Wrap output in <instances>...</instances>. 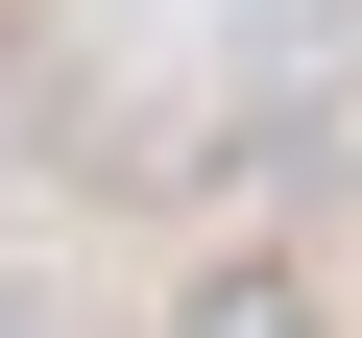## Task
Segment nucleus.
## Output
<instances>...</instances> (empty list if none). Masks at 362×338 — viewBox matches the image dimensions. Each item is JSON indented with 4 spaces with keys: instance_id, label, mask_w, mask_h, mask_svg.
<instances>
[{
    "instance_id": "f257e3e1",
    "label": "nucleus",
    "mask_w": 362,
    "mask_h": 338,
    "mask_svg": "<svg viewBox=\"0 0 362 338\" xmlns=\"http://www.w3.org/2000/svg\"><path fill=\"white\" fill-rule=\"evenodd\" d=\"M194 338H314V314H290V290L242 266V290H194Z\"/></svg>"
}]
</instances>
